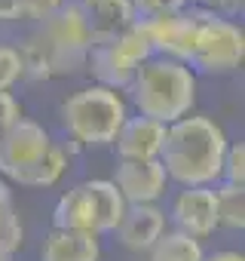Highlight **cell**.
<instances>
[{
	"label": "cell",
	"instance_id": "cell-1",
	"mask_svg": "<svg viewBox=\"0 0 245 261\" xmlns=\"http://www.w3.org/2000/svg\"><path fill=\"white\" fill-rule=\"evenodd\" d=\"M227 133L205 114H187L166 126L160 163L169 181L181 188H215L221 181Z\"/></svg>",
	"mask_w": 245,
	"mask_h": 261
},
{
	"label": "cell",
	"instance_id": "cell-2",
	"mask_svg": "<svg viewBox=\"0 0 245 261\" xmlns=\"http://www.w3.org/2000/svg\"><path fill=\"white\" fill-rule=\"evenodd\" d=\"M126 92L141 117L169 126L187 117L190 108L196 105V74L181 62L154 56L135 71Z\"/></svg>",
	"mask_w": 245,
	"mask_h": 261
},
{
	"label": "cell",
	"instance_id": "cell-3",
	"mask_svg": "<svg viewBox=\"0 0 245 261\" xmlns=\"http://www.w3.org/2000/svg\"><path fill=\"white\" fill-rule=\"evenodd\" d=\"M62 126L71 142L80 148L113 145L119 126L129 117V101L104 86H83L62 101Z\"/></svg>",
	"mask_w": 245,
	"mask_h": 261
},
{
	"label": "cell",
	"instance_id": "cell-4",
	"mask_svg": "<svg viewBox=\"0 0 245 261\" xmlns=\"http://www.w3.org/2000/svg\"><path fill=\"white\" fill-rule=\"evenodd\" d=\"M126 200L113 188L110 178H89L65 191L52 212V227L62 230H86V233H110L116 230Z\"/></svg>",
	"mask_w": 245,
	"mask_h": 261
},
{
	"label": "cell",
	"instance_id": "cell-5",
	"mask_svg": "<svg viewBox=\"0 0 245 261\" xmlns=\"http://www.w3.org/2000/svg\"><path fill=\"white\" fill-rule=\"evenodd\" d=\"M150 59H154V46L144 34V25L135 22L132 28H126L119 37L107 43H92L86 56V68L95 77V86L122 92V89H129L135 71Z\"/></svg>",
	"mask_w": 245,
	"mask_h": 261
},
{
	"label": "cell",
	"instance_id": "cell-6",
	"mask_svg": "<svg viewBox=\"0 0 245 261\" xmlns=\"http://www.w3.org/2000/svg\"><path fill=\"white\" fill-rule=\"evenodd\" d=\"M245 62V31L233 19H221L215 13H205L199 25V37L190 56V71L193 74H233Z\"/></svg>",
	"mask_w": 245,
	"mask_h": 261
},
{
	"label": "cell",
	"instance_id": "cell-7",
	"mask_svg": "<svg viewBox=\"0 0 245 261\" xmlns=\"http://www.w3.org/2000/svg\"><path fill=\"white\" fill-rule=\"evenodd\" d=\"M208 10H181V13H169V16H154V19H138L144 25V34L154 46V56L160 59H172L181 65H190L196 37H199V25L205 19Z\"/></svg>",
	"mask_w": 245,
	"mask_h": 261
},
{
	"label": "cell",
	"instance_id": "cell-8",
	"mask_svg": "<svg viewBox=\"0 0 245 261\" xmlns=\"http://www.w3.org/2000/svg\"><path fill=\"white\" fill-rule=\"evenodd\" d=\"M52 148L46 126L22 117L10 133L0 136V175L22 185V178L37 166V160Z\"/></svg>",
	"mask_w": 245,
	"mask_h": 261
},
{
	"label": "cell",
	"instance_id": "cell-9",
	"mask_svg": "<svg viewBox=\"0 0 245 261\" xmlns=\"http://www.w3.org/2000/svg\"><path fill=\"white\" fill-rule=\"evenodd\" d=\"M37 34L55 53H62L86 68V56L92 49V31H89V22L80 10V0H65L49 19H43L37 25Z\"/></svg>",
	"mask_w": 245,
	"mask_h": 261
},
{
	"label": "cell",
	"instance_id": "cell-10",
	"mask_svg": "<svg viewBox=\"0 0 245 261\" xmlns=\"http://www.w3.org/2000/svg\"><path fill=\"white\" fill-rule=\"evenodd\" d=\"M175 230L202 240L211 237L218 230V200H215V188H181L172 197L169 215H166Z\"/></svg>",
	"mask_w": 245,
	"mask_h": 261
},
{
	"label": "cell",
	"instance_id": "cell-11",
	"mask_svg": "<svg viewBox=\"0 0 245 261\" xmlns=\"http://www.w3.org/2000/svg\"><path fill=\"white\" fill-rule=\"evenodd\" d=\"M110 181L126 206H150L169 188V175L160 160H119Z\"/></svg>",
	"mask_w": 245,
	"mask_h": 261
},
{
	"label": "cell",
	"instance_id": "cell-12",
	"mask_svg": "<svg viewBox=\"0 0 245 261\" xmlns=\"http://www.w3.org/2000/svg\"><path fill=\"white\" fill-rule=\"evenodd\" d=\"M166 209H160L157 203L150 206H126L119 224H116V240L122 249H129L135 255H147L154 249V243L166 233Z\"/></svg>",
	"mask_w": 245,
	"mask_h": 261
},
{
	"label": "cell",
	"instance_id": "cell-13",
	"mask_svg": "<svg viewBox=\"0 0 245 261\" xmlns=\"http://www.w3.org/2000/svg\"><path fill=\"white\" fill-rule=\"evenodd\" d=\"M163 142H166L163 123L141 117V114H135V117L129 114L113 139V148H116L119 160H160Z\"/></svg>",
	"mask_w": 245,
	"mask_h": 261
},
{
	"label": "cell",
	"instance_id": "cell-14",
	"mask_svg": "<svg viewBox=\"0 0 245 261\" xmlns=\"http://www.w3.org/2000/svg\"><path fill=\"white\" fill-rule=\"evenodd\" d=\"M80 10L89 22L92 43H107L138 22L132 0H80Z\"/></svg>",
	"mask_w": 245,
	"mask_h": 261
},
{
	"label": "cell",
	"instance_id": "cell-15",
	"mask_svg": "<svg viewBox=\"0 0 245 261\" xmlns=\"http://www.w3.org/2000/svg\"><path fill=\"white\" fill-rule=\"evenodd\" d=\"M19 56H22V71L28 80H55V77H68V74H77L83 71V65H77L74 59L55 53L37 31L28 34L22 40V46H16Z\"/></svg>",
	"mask_w": 245,
	"mask_h": 261
},
{
	"label": "cell",
	"instance_id": "cell-16",
	"mask_svg": "<svg viewBox=\"0 0 245 261\" xmlns=\"http://www.w3.org/2000/svg\"><path fill=\"white\" fill-rule=\"evenodd\" d=\"M40 261H101V240L86 230L52 227L40 246Z\"/></svg>",
	"mask_w": 245,
	"mask_h": 261
},
{
	"label": "cell",
	"instance_id": "cell-17",
	"mask_svg": "<svg viewBox=\"0 0 245 261\" xmlns=\"http://www.w3.org/2000/svg\"><path fill=\"white\" fill-rule=\"evenodd\" d=\"M202 258H205L202 243L181 230H166L147 252V261H202Z\"/></svg>",
	"mask_w": 245,
	"mask_h": 261
},
{
	"label": "cell",
	"instance_id": "cell-18",
	"mask_svg": "<svg viewBox=\"0 0 245 261\" xmlns=\"http://www.w3.org/2000/svg\"><path fill=\"white\" fill-rule=\"evenodd\" d=\"M71 169V157L62 151V145L52 142V148L37 160V166L22 178V188H52L62 181V175Z\"/></svg>",
	"mask_w": 245,
	"mask_h": 261
},
{
	"label": "cell",
	"instance_id": "cell-19",
	"mask_svg": "<svg viewBox=\"0 0 245 261\" xmlns=\"http://www.w3.org/2000/svg\"><path fill=\"white\" fill-rule=\"evenodd\" d=\"M215 200H218V227L242 230L245 227V188L236 185H215Z\"/></svg>",
	"mask_w": 245,
	"mask_h": 261
},
{
	"label": "cell",
	"instance_id": "cell-20",
	"mask_svg": "<svg viewBox=\"0 0 245 261\" xmlns=\"http://www.w3.org/2000/svg\"><path fill=\"white\" fill-rule=\"evenodd\" d=\"M19 80H25L19 49L10 43H0V92H10Z\"/></svg>",
	"mask_w": 245,
	"mask_h": 261
},
{
	"label": "cell",
	"instance_id": "cell-21",
	"mask_svg": "<svg viewBox=\"0 0 245 261\" xmlns=\"http://www.w3.org/2000/svg\"><path fill=\"white\" fill-rule=\"evenodd\" d=\"M221 181H224V185L245 188V145H242V142H230V145H227Z\"/></svg>",
	"mask_w": 245,
	"mask_h": 261
},
{
	"label": "cell",
	"instance_id": "cell-22",
	"mask_svg": "<svg viewBox=\"0 0 245 261\" xmlns=\"http://www.w3.org/2000/svg\"><path fill=\"white\" fill-rule=\"evenodd\" d=\"M138 19H154V16H169L187 10V0H132Z\"/></svg>",
	"mask_w": 245,
	"mask_h": 261
},
{
	"label": "cell",
	"instance_id": "cell-23",
	"mask_svg": "<svg viewBox=\"0 0 245 261\" xmlns=\"http://www.w3.org/2000/svg\"><path fill=\"white\" fill-rule=\"evenodd\" d=\"M22 117H25V114H22L19 98H16L13 92H0V136L10 133V129H13Z\"/></svg>",
	"mask_w": 245,
	"mask_h": 261
},
{
	"label": "cell",
	"instance_id": "cell-24",
	"mask_svg": "<svg viewBox=\"0 0 245 261\" xmlns=\"http://www.w3.org/2000/svg\"><path fill=\"white\" fill-rule=\"evenodd\" d=\"M65 4V0H22V19H28V22H43V19H49L58 7Z\"/></svg>",
	"mask_w": 245,
	"mask_h": 261
},
{
	"label": "cell",
	"instance_id": "cell-25",
	"mask_svg": "<svg viewBox=\"0 0 245 261\" xmlns=\"http://www.w3.org/2000/svg\"><path fill=\"white\" fill-rule=\"evenodd\" d=\"M245 10V0H211V13L221 19H236Z\"/></svg>",
	"mask_w": 245,
	"mask_h": 261
},
{
	"label": "cell",
	"instance_id": "cell-26",
	"mask_svg": "<svg viewBox=\"0 0 245 261\" xmlns=\"http://www.w3.org/2000/svg\"><path fill=\"white\" fill-rule=\"evenodd\" d=\"M22 19V0H0V22H19Z\"/></svg>",
	"mask_w": 245,
	"mask_h": 261
},
{
	"label": "cell",
	"instance_id": "cell-27",
	"mask_svg": "<svg viewBox=\"0 0 245 261\" xmlns=\"http://www.w3.org/2000/svg\"><path fill=\"white\" fill-rule=\"evenodd\" d=\"M202 261H245V255H242V252H236V249H221V252L205 255Z\"/></svg>",
	"mask_w": 245,
	"mask_h": 261
},
{
	"label": "cell",
	"instance_id": "cell-28",
	"mask_svg": "<svg viewBox=\"0 0 245 261\" xmlns=\"http://www.w3.org/2000/svg\"><path fill=\"white\" fill-rule=\"evenodd\" d=\"M0 209H16L13 206V191H10V185L0 178Z\"/></svg>",
	"mask_w": 245,
	"mask_h": 261
}]
</instances>
